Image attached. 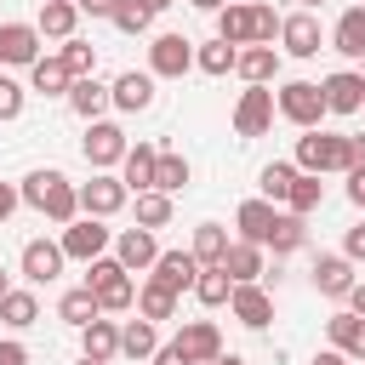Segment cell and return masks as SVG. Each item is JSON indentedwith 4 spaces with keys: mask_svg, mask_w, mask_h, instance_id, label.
<instances>
[{
    "mask_svg": "<svg viewBox=\"0 0 365 365\" xmlns=\"http://www.w3.org/2000/svg\"><path fill=\"white\" fill-rule=\"evenodd\" d=\"M23 103H29V91H23L17 80H6V74H0V120H17V114H23Z\"/></svg>",
    "mask_w": 365,
    "mask_h": 365,
    "instance_id": "obj_46",
    "label": "cell"
},
{
    "mask_svg": "<svg viewBox=\"0 0 365 365\" xmlns=\"http://www.w3.org/2000/svg\"><path fill=\"white\" fill-rule=\"evenodd\" d=\"M194 68V40L188 34H154L148 46V74L154 80H182Z\"/></svg>",
    "mask_w": 365,
    "mask_h": 365,
    "instance_id": "obj_6",
    "label": "cell"
},
{
    "mask_svg": "<svg viewBox=\"0 0 365 365\" xmlns=\"http://www.w3.org/2000/svg\"><path fill=\"white\" fill-rule=\"evenodd\" d=\"M182 182H188V160L171 154V148H160V160H154V188H160V194H177Z\"/></svg>",
    "mask_w": 365,
    "mask_h": 365,
    "instance_id": "obj_39",
    "label": "cell"
},
{
    "mask_svg": "<svg viewBox=\"0 0 365 365\" xmlns=\"http://www.w3.org/2000/svg\"><path fill=\"white\" fill-rule=\"evenodd\" d=\"M228 308H234V319H240L245 331H268V319H274V297H268L257 279L234 285V291H228Z\"/></svg>",
    "mask_w": 365,
    "mask_h": 365,
    "instance_id": "obj_10",
    "label": "cell"
},
{
    "mask_svg": "<svg viewBox=\"0 0 365 365\" xmlns=\"http://www.w3.org/2000/svg\"><path fill=\"white\" fill-rule=\"evenodd\" d=\"M217 40H228V46H251V6L228 0V6L217 11Z\"/></svg>",
    "mask_w": 365,
    "mask_h": 365,
    "instance_id": "obj_33",
    "label": "cell"
},
{
    "mask_svg": "<svg viewBox=\"0 0 365 365\" xmlns=\"http://www.w3.org/2000/svg\"><path fill=\"white\" fill-rule=\"evenodd\" d=\"M114 257H120V268H154V257H160V245H154V228H125L120 240H114Z\"/></svg>",
    "mask_w": 365,
    "mask_h": 365,
    "instance_id": "obj_22",
    "label": "cell"
},
{
    "mask_svg": "<svg viewBox=\"0 0 365 365\" xmlns=\"http://www.w3.org/2000/svg\"><path fill=\"white\" fill-rule=\"evenodd\" d=\"M319 91H325V114H359L365 108V74H354V68L325 74Z\"/></svg>",
    "mask_w": 365,
    "mask_h": 365,
    "instance_id": "obj_11",
    "label": "cell"
},
{
    "mask_svg": "<svg viewBox=\"0 0 365 365\" xmlns=\"http://www.w3.org/2000/svg\"><path fill=\"white\" fill-rule=\"evenodd\" d=\"M319 200H325V182H319L314 171H297V182H291V194H285V205H291L297 217H308V211H319Z\"/></svg>",
    "mask_w": 365,
    "mask_h": 365,
    "instance_id": "obj_36",
    "label": "cell"
},
{
    "mask_svg": "<svg viewBox=\"0 0 365 365\" xmlns=\"http://www.w3.org/2000/svg\"><path fill=\"white\" fill-rule=\"evenodd\" d=\"M268 125H274V91L268 86L240 91V103H234V137H262Z\"/></svg>",
    "mask_w": 365,
    "mask_h": 365,
    "instance_id": "obj_8",
    "label": "cell"
},
{
    "mask_svg": "<svg viewBox=\"0 0 365 365\" xmlns=\"http://www.w3.org/2000/svg\"><path fill=\"white\" fill-rule=\"evenodd\" d=\"M325 336H331V348H336V354L365 359V314H354V308L331 314V319H325Z\"/></svg>",
    "mask_w": 365,
    "mask_h": 365,
    "instance_id": "obj_18",
    "label": "cell"
},
{
    "mask_svg": "<svg viewBox=\"0 0 365 365\" xmlns=\"http://www.w3.org/2000/svg\"><path fill=\"white\" fill-rule=\"evenodd\" d=\"M17 262H23V279H29V285H51V279L63 274V262H68V257H63V245H57V240H29Z\"/></svg>",
    "mask_w": 365,
    "mask_h": 365,
    "instance_id": "obj_13",
    "label": "cell"
},
{
    "mask_svg": "<svg viewBox=\"0 0 365 365\" xmlns=\"http://www.w3.org/2000/svg\"><path fill=\"white\" fill-rule=\"evenodd\" d=\"M228 291H234L228 268H222V262H200V274H194V297H200L205 308H222V302H228Z\"/></svg>",
    "mask_w": 365,
    "mask_h": 365,
    "instance_id": "obj_27",
    "label": "cell"
},
{
    "mask_svg": "<svg viewBox=\"0 0 365 365\" xmlns=\"http://www.w3.org/2000/svg\"><path fill=\"white\" fill-rule=\"evenodd\" d=\"M108 103H114V108H125V114H143V108L154 103V74H137V68H125V74L108 86Z\"/></svg>",
    "mask_w": 365,
    "mask_h": 365,
    "instance_id": "obj_20",
    "label": "cell"
},
{
    "mask_svg": "<svg viewBox=\"0 0 365 365\" xmlns=\"http://www.w3.org/2000/svg\"><path fill=\"white\" fill-rule=\"evenodd\" d=\"M274 200H245L240 211H234V222H240V240H251V245H262L268 240V228H274Z\"/></svg>",
    "mask_w": 365,
    "mask_h": 365,
    "instance_id": "obj_25",
    "label": "cell"
},
{
    "mask_svg": "<svg viewBox=\"0 0 365 365\" xmlns=\"http://www.w3.org/2000/svg\"><path fill=\"white\" fill-rule=\"evenodd\" d=\"M342 257H348V262H365V222H354V228H348V240H342Z\"/></svg>",
    "mask_w": 365,
    "mask_h": 365,
    "instance_id": "obj_47",
    "label": "cell"
},
{
    "mask_svg": "<svg viewBox=\"0 0 365 365\" xmlns=\"http://www.w3.org/2000/svg\"><path fill=\"white\" fill-rule=\"evenodd\" d=\"M314 365H354L348 354H336V348H325V354H314Z\"/></svg>",
    "mask_w": 365,
    "mask_h": 365,
    "instance_id": "obj_55",
    "label": "cell"
},
{
    "mask_svg": "<svg viewBox=\"0 0 365 365\" xmlns=\"http://www.w3.org/2000/svg\"><path fill=\"white\" fill-rule=\"evenodd\" d=\"M188 251H194L200 262H222V251H228V228H222V222H200Z\"/></svg>",
    "mask_w": 365,
    "mask_h": 365,
    "instance_id": "obj_41",
    "label": "cell"
},
{
    "mask_svg": "<svg viewBox=\"0 0 365 365\" xmlns=\"http://www.w3.org/2000/svg\"><path fill=\"white\" fill-rule=\"evenodd\" d=\"M211 365H245V359H240V354H222V359H211Z\"/></svg>",
    "mask_w": 365,
    "mask_h": 365,
    "instance_id": "obj_57",
    "label": "cell"
},
{
    "mask_svg": "<svg viewBox=\"0 0 365 365\" xmlns=\"http://www.w3.org/2000/svg\"><path fill=\"white\" fill-rule=\"evenodd\" d=\"M34 57H40V29L34 23H0V63L29 68Z\"/></svg>",
    "mask_w": 365,
    "mask_h": 365,
    "instance_id": "obj_16",
    "label": "cell"
},
{
    "mask_svg": "<svg viewBox=\"0 0 365 365\" xmlns=\"http://www.w3.org/2000/svg\"><path fill=\"white\" fill-rule=\"evenodd\" d=\"M80 365H108V359H91V354H86V359H80Z\"/></svg>",
    "mask_w": 365,
    "mask_h": 365,
    "instance_id": "obj_60",
    "label": "cell"
},
{
    "mask_svg": "<svg viewBox=\"0 0 365 365\" xmlns=\"http://www.w3.org/2000/svg\"><path fill=\"white\" fill-rule=\"evenodd\" d=\"M148 359H154V365H194V359H188V354L177 348V342H165V348H154Z\"/></svg>",
    "mask_w": 365,
    "mask_h": 365,
    "instance_id": "obj_48",
    "label": "cell"
},
{
    "mask_svg": "<svg viewBox=\"0 0 365 365\" xmlns=\"http://www.w3.org/2000/svg\"><path fill=\"white\" fill-rule=\"evenodd\" d=\"M63 257H74V262H91V257H103L108 245H114V234L103 228V217H74V222H63Z\"/></svg>",
    "mask_w": 365,
    "mask_h": 365,
    "instance_id": "obj_7",
    "label": "cell"
},
{
    "mask_svg": "<svg viewBox=\"0 0 365 365\" xmlns=\"http://www.w3.org/2000/svg\"><path fill=\"white\" fill-rule=\"evenodd\" d=\"M165 222H171V194L143 188L137 194V228H165Z\"/></svg>",
    "mask_w": 365,
    "mask_h": 365,
    "instance_id": "obj_40",
    "label": "cell"
},
{
    "mask_svg": "<svg viewBox=\"0 0 365 365\" xmlns=\"http://www.w3.org/2000/svg\"><path fill=\"white\" fill-rule=\"evenodd\" d=\"M274 34H279L274 6H251V46H274Z\"/></svg>",
    "mask_w": 365,
    "mask_h": 365,
    "instance_id": "obj_45",
    "label": "cell"
},
{
    "mask_svg": "<svg viewBox=\"0 0 365 365\" xmlns=\"http://www.w3.org/2000/svg\"><path fill=\"white\" fill-rule=\"evenodd\" d=\"M86 285H91V297H97L103 314H125L137 302V279H131V268H120V257H91Z\"/></svg>",
    "mask_w": 365,
    "mask_h": 365,
    "instance_id": "obj_2",
    "label": "cell"
},
{
    "mask_svg": "<svg viewBox=\"0 0 365 365\" xmlns=\"http://www.w3.org/2000/svg\"><path fill=\"white\" fill-rule=\"evenodd\" d=\"M125 148H131V143H125V131H120L114 120H91V125H86V137H80V154H86V165H91V171L120 165V160H125Z\"/></svg>",
    "mask_w": 365,
    "mask_h": 365,
    "instance_id": "obj_5",
    "label": "cell"
},
{
    "mask_svg": "<svg viewBox=\"0 0 365 365\" xmlns=\"http://www.w3.org/2000/svg\"><path fill=\"white\" fill-rule=\"evenodd\" d=\"M29 80H34V91H46V97H57V91L68 97V80H74V74H68L63 57H34V63H29Z\"/></svg>",
    "mask_w": 365,
    "mask_h": 365,
    "instance_id": "obj_30",
    "label": "cell"
},
{
    "mask_svg": "<svg viewBox=\"0 0 365 365\" xmlns=\"http://www.w3.org/2000/svg\"><path fill=\"white\" fill-rule=\"evenodd\" d=\"M331 46H336L342 57H365V6H348V11L336 17V34H331Z\"/></svg>",
    "mask_w": 365,
    "mask_h": 365,
    "instance_id": "obj_29",
    "label": "cell"
},
{
    "mask_svg": "<svg viewBox=\"0 0 365 365\" xmlns=\"http://www.w3.org/2000/svg\"><path fill=\"white\" fill-rule=\"evenodd\" d=\"M257 182H262V200H274V205H279V200L291 194V182H297V165H291V160H274V165H262V177H257Z\"/></svg>",
    "mask_w": 365,
    "mask_h": 365,
    "instance_id": "obj_43",
    "label": "cell"
},
{
    "mask_svg": "<svg viewBox=\"0 0 365 365\" xmlns=\"http://www.w3.org/2000/svg\"><path fill=\"white\" fill-rule=\"evenodd\" d=\"M68 108H74L80 120H103V108H108V86H103L97 74L68 80Z\"/></svg>",
    "mask_w": 365,
    "mask_h": 365,
    "instance_id": "obj_23",
    "label": "cell"
},
{
    "mask_svg": "<svg viewBox=\"0 0 365 365\" xmlns=\"http://www.w3.org/2000/svg\"><path fill=\"white\" fill-rule=\"evenodd\" d=\"M57 314L68 319V325H91L103 308H97V297H91V285H80V291H63V302H57Z\"/></svg>",
    "mask_w": 365,
    "mask_h": 365,
    "instance_id": "obj_42",
    "label": "cell"
},
{
    "mask_svg": "<svg viewBox=\"0 0 365 365\" xmlns=\"http://www.w3.org/2000/svg\"><path fill=\"white\" fill-rule=\"evenodd\" d=\"M291 165L297 171H314V177L348 171V137L342 131H308V137H297V160Z\"/></svg>",
    "mask_w": 365,
    "mask_h": 365,
    "instance_id": "obj_3",
    "label": "cell"
},
{
    "mask_svg": "<svg viewBox=\"0 0 365 365\" xmlns=\"http://www.w3.org/2000/svg\"><path fill=\"white\" fill-rule=\"evenodd\" d=\"M234 51H240V46H228V40H205V46H194V68H205V74H234Z\"/></svg>",
    "mask_w": 365,
    "mask_h": 365,
    "instance_id": "obj_38",
    "label": "cell"
},
{
    "mask_svg": "<svg viewBox=\"0 0 365 365\" xmlns=\"http://www.w3.org/2000/svg\"><path fill=\"white\" fill-rule=\"evenodd\" d=\"M348 171H365V137H348Z\"/></svg>",
    "mask_w": 365,
    "mask_h": 365,
    "instance_id": "obj_51",
    "label": "cell"
},
{
    "mask_svg": "<svg viewBox=\"0 0 365 365\" xmlns=\"http://www.w3.org/2000/svg\"><path fill=\"white\" fill-rule=\"evenodd\" d=\"M17 205H23V194H17V188H11V182H0V222H6V217H11V211H17Z\"/></svg>",
    "mask_w": 365,
    "mask_h": 365,
    "instance_id": "obj_49",
    "label": "cell"
},
{
    "mask_svg": "<svg viewBox=\"0 0 365 365\" xmlns=\"http://www.w3.org/2000/svg\"><path fill=\"white\" fill-rule=\"evenodd\" d=\"M154 160H160V148H154V143H131V148H125V160H120V182H125L131 194L154 188Z\"/></svg>",
    "mask_w": 365,
    "mask_h": 365,
    "instance_id": "obj_21",
    "label": "cell"
},
{
    "mask_svg": "<svg viewBox=\"0 0 365 365\" xmlns=\"http://www.w3.org/2000/svg\"><path fill=\"white\" fill-rule=\"evenodd\" d=\"M308 274H314V291H319V297H336V302H342V297L354 291V262H348V257H331V251H319Z\"/></svg>",
    "mask_w": 365,
    "mask_h": 365,
    "instance_id": "obj_15",
    "label": "cell"
},
{
    "mask_svg": "<svg viewBox=\"0 0 365 365\" xmlns=\"http://www.w3.org/2000/svg\"><path fill=\"white\" fill-rule=\"evenodd\" d=\"M74 6H80V11H91V17H108V11H114V0H74Z\"/></svg>",
    "mask_w": 365,
    "mask_h": 365,
    "instance_id": "obj_54",
    "label": "cell"
},
{
    "mask_svg": "<svg viewBox=\"0 0 365 365\" xmlns=\"http://www.w3.org/2000/svg\"><path fill=\"white\" fill-rule=\"evenodd\" d=\"M279 40H285V51H291V57H319L325 29H319V17H314V11H291V17H279Z\"/></svg>",
    "mask_w": 365,
    "mask_h": 365,
    "instance_id": "obj_12",
    "label": "cell"
},
{
    "mask_svg": "<svg viewBox=\"0 0 365 365\" xmlns=\"http://www.w3.org/2000/svg\"><path fill=\"white\" fill-rule=\"evenodd\" d=\"M154 348H160L154 319H125V325H120V354H125V359H148Z\"/></svg>",
    "mask_w": 365,
    "mask_h": 365,
    "instance_id": "obj_32",
    "label": "cell"
},
{
    "mask_svg": "<svg viewBox=\"0 0 365 365\" xmlns=\"http://www.w3.org/2000/svg\"><path fill=\"white\" fill-rule=\"evenodd\" d=\"M17 194H23V205H34L40 217H51L57 228L80 217V188H74V182H68L63 171H29Z\"/></svg>",
    "mask_w": 365,
    "mask_h": 365,
    "instance_id": "obj_1",
    "label": "cell"
},
{
    "mask_svg": "<svg viewBox=\"0 0 365 365\" xmlns=\"http://www.w3.org/2000/svg\"><path fill=\"white\" fill-rule=\"evenodd\" d=\"M342 302H348V308H354V314H365V279H354V291H348V297H342Z\"/></svg>",
    "mask_w": 365,
    "mask_h": 365,
    "instance_id": "obj_53",
    "label": "cell"
},
{
    "mask_svg": "<svg viewBox=\"0 0 365 365\" xmlns=\"http://www.w3.org/2000/svg\"><path fill=\"white\" fill-rule=\"evenodd\" d=\"M6 291H11V285H6V268H0V297H6Z\"/></svg>",
    "mask_w": 365,
    "mask_h": 365,
    "instance_id": "obj_59",
    "label": "cell"
},
{
    "mask_svg": "<svg viewBox=\"0 0 365 365\" xmlns=\"http://www.w3.org/2000/svg\"><path fill=\"white\" fill-rule=\"evenodd\" d=\"M234 74H240L245 86H268V80L279 74V51H274V46H240V51H234Z\"/></svg>",
    "mask_w": 365,
    "mask_h": 365,
    "instance_id": "obj_19",
    "label": "cell"
},
{
    "mask_svg": "<svg viewBox=\"0 0 365 365\" xmlns=\"http://www.w3.org/2000/svg\"><path fill=\"white\" fill-rule=\"evenodd\" d=\"M80 342H86V354H91V359H114V354H120V325L97 314L91 325H80Z\"/></svg>",
    "mask_w": 365,
    "mask_h": 365,
    "instance_id": "obj_31",
    "label": "cell"
},
{
    "mask_svg": "<svg viewBox=\"0 0 365 365\" xmlns=\"http://www.w3.org/2000/svg\"><path fill=\"white\" fill-rule=\"evenodd\" d=\"M0 365H29V348L23 342H0Z\"/></svg>",
    "mask_w": 365,
    "mask_h": 365,
    "instance_id": "obj_50",
    "label": "cell"
},
{
    "mask_svg": "<svg viewBox=\"0 0 365 365\" xmlns=\"http://www.w3.org/2000/svg\"><path fill=\"white\" fill-rule=\"evenodd\" d=\"M222 268H228V279H234V285H245V279H262V274H268V268H262V245H251V240H228Z\"/></svg>",
    "mask_w": 365,
    "mask_h": 365,
    "instance_id": "obj_24",
    "label": "cell"
},
{
    "mask_svg": "<svg viewBox=\"0 0 365 365\" xmlns=\"http://www.w3.org/2000/svg\"><path fill=\"white\" fill-rule=\"evenodd\" d=\"M137 314L143 319H177V291L171 285H160V279H148V285H137Z\"/></svg>",
    "mask_w": 365,
    "mask_h": 365,
    "instance_id": "obj_28",
    "label": "cell"
},
{
    "mask_svg": "<svg viewBox=\"0 0 365 365\" xmlns=\"http://www.w3.org/2000/svg\"><path fill=\"white\" fill-rule=\"evenodd\" d=\"M74 23H80V6H74V0H46V6H40V17H34V29H40V34H51V40H68V34H74Z\"/></svg>",
    "mask_w": 365,
    "mask_h": 365,
    "instance_id": "obj_26",
    "label": "cell"
},
{
    "mask_svg": "<svg viewBox=\"0 0 365 365\" xmlns=\"http://www.w3.org/2000/svg\"><path fill=\"white\" fill-rule=\"evenodd\" d=\"M314 6H325V0H302V11H314Z\"/></svg>",
    "mask_w": 365,
    "mask_h": 365,
    "instance_id": "obj_61",
    "label": "cell"
},
{
    "mask_svg": "<svg viewBox=\"0 0 365 365\" xmlns=\"http://www.w3.org/2000/svg\"><path fill=\"white\" fill-rule=\"evenodd\" d=\"M177 348H182L194 365H211V359H222V331H217L211 319H182Z\"/></svg>",
    "mask_w": 365,
    "mask_h": 365,
    "instance_id": "obj_14",
    "label": "cell"
},
{
    "mask_svg": "<svg viewBox=\"0 0 365 365\" xmlns=\"http://www.w3.org/2000/svg\"><path fill=\"white\" fill-rule=\"evenodd\" d=\"M302 240H308V228H302V217H297V211H279V217H274V228H268V240H262V245H268V251H274V257H285V251H297V245H302Z\"/></svg>",
    "mask_w": 365,
    "mask_h": 365,
    "instance_id": "obj_34",
    "label": "cell"
},
{
    "mask_svg": "<svg viewBox=\"0 0 365 365\" xmlns=\"http://www.w3.org/2000/svg\"><path fill=\"white\" fill-rule=\"evenodd\" d=\"M57 57H63V63H68V74H74V80H80V74H91V68H97V51H91V46H86V40H74V34H68V40H63V51H57Z\"/></svg>",
    "mask_w": 365,
    "mask_h": 365,
    "instance_id": "obj_44",
    "label": "cell"
},
{
    "mask_svg": "<svg viewBox=\"0 0 365 365\" xmlns=\"http://www.w3.org/2000/svg\"><path fill=\"white\" fill-rule=\"evenodd\" d=\"M148 6H154V11H165V6H177V0H148Z\"/></svg>",
    "mask_w": 365,
    "mask_h": 365,
    "instance_id": "obj_58",
    "label": "cell"
},
{
    "mask_svg": "<svg viewBox=\"0 0 365 365\" xmlns=\"http://www.w3.org/2000/svg\"><path fill=\"white\" fill-rule=\"evenodd\" d=\"M40 319V302H34V291H6L0 297V325H11V331H29Z\"/></svg>",
    "mask_w": 365,
    "mask_h": 365,
    "instance_id": "obj_35",
    "label": "cell"
},
{
    "mask_svg": "<svg viewBox=\"0 0 365 365\" xmlns=\"http://www.w3.org/2000/svg\"><path fill=\"white\" fill-rule=\"evenodd\" d=\"M348 200L365 211V171H348Z\"/></svg>",
    "mask_w": 365,
    "mask_h": 365,
    "instance_id": "obj_52",
    "label": "cell"
},
{
    "mask_svg": "<svg viewBox=\"0 0 365 365\" xmlns=\"http://www.w3.org/2000/svg\"><path fill=\"white\" fill-rule=\"evenodd\" d=\"M194 274H200V257H194V251H160L148 279H160V285H171V291L182 297V291H194Z\"/></svg>",
    "mask_w": 365,
    "mask_h": 365,
    "instance_id": "obj_17",
    "label": "cell"
},
{
    "mask_svg": "<svg viewBox=\"0 0 365 365\" xmlns=\"http://www.w3.org/2000/svg\"><path fill=\"white\" fill-rule=\"evenodd\" d=\"M274 108H279L291 125L314 131V125L325 120V91H319V80H285V86L274 91Z\"/></svg>",
    "mask_w": 365,
    "mask_h": 365,
    "instance_id": "obj_4",
    "label": "cell"
},
{
    "mask_svg": "<svg viewBox=\"0 0 365 365\" xmlns=\"http://www.w3.org/2000/svg\"><path fill=\"white\" fill-rule=\"evenodd\" d=\"M188 6H200V11H222L228 0H188Z\"/></svg>",
    "mask_w": 365,
    "mask_h": 365,
    "instance_id": "obj_56",
    "label": "cell"
},
{
    "mask_svg": "<svg viewBox=\"0 0 365 365\" xmlns=\"http://www.w3.org/2000/svg\"><path fill=\"white\" fill-rule=\"evenodd\" d=\"M125 200H131V188L120 177H108V171H97L91 182H80V211L86 217H114Z\"/></svg>",
    "mask_w": 365,
    "mask_h": 365,
    "instance_id": "obj_9",
    "label": "cell"
},
{
    "mask_svg": "<svg viewBox=\"0 0 365 365\" xmlns=\"http://www.w3.org/2000/svg\"><path fill=\"white\" fill-rule=\"evenodd\" d=\"M359 63H365V57H359ZM359 74H365V68H359Z\"/></svg>",
    "mask_w": 365,
    "mask_h": 365,
    "instance_id": "obj_62",
    "label": "cell"
},
{
    "mask_svg": "<svg viewBox=\"0 0 365 365\" xmlns=\"http://www.w3.org/2000/svg\"><path fill=\"white\" fill-rule=\"evenodd\" d=\"M108 23H114L120 34H143V29L154 23V6H148V0H114Z\"/></svg>",
    "mask_w": 365,
    "mask_h": 365,
    "instance_id": "obj_37",
    "label": "cell"
}]
</instances>
